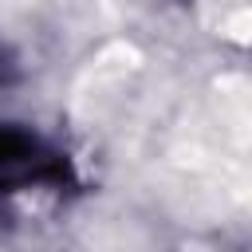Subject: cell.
<instances>
[{
    "label": "cell",
    "instance_id": "1",
    "mask_svg": "<svg viewBox=\"0 0 252 252\" xmlns=\"http://www.w3.org/2000/svg\"><path fill=\"white\" fill-rule=\"evenodd\" d=\"M32 150H35V142H32L24 130H16V126H0V169L24 165V161L32 158Z\"/></svg>",
    "mask_w": 252,
    "mask_h": 252
}]
</instances>
